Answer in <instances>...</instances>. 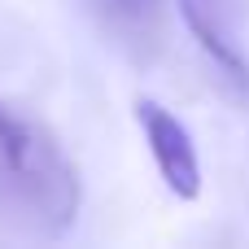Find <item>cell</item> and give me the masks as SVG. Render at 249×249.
Listing matches in <instances>:
<instances>
[{
    "mask_svg": "<svg viewBox=\"0 0 249 249\" xmlns=\"http://www.w3.org/2000/svg\"><path fill=\"white\" fill-rule=\"evenodd\" d=\"M136 123L149 140V153L166 179V188L184 201H197L201 197V162H197V149H193V136L184 131V123L162 109L158 101H136Z\"/></svg>",
    "mask_w": 249,
    "mask_h": 249,
    "instance_id": "cell-2",
    "label": "cell"
},
{
    "mask_svg": "<svg viewBox=\"0 0 249 249\" xmlns=\"http://www.w3.org/2000/svg\"><path fill=\"white\" fill-rule=\"evenodd\" d=\"M79 166L61 149V140L0 101V223L57 236L79 214Z\"/></svg>",
    "mask_w": 249,
    "mask_h": 249,
    "instance_id": "cell-1",
    "label": "cell"
},
{
    "mask_svg": "<svg viewBox=\"0 0 249 249\" xmlns=\"http://www.w3.org/2000/svg\"><path fill=\"white\" fill-rule=\"evenodd\" d=\"M179 4V18L184 26L193 31V39L201 44V53L214 61V70L223 74V83L249 101V61L241 53V44L232 39V26H228V9L223 0H175Z\"/></svg>",
    "mask_w": 249,
    "mask_h": 249,
    "instance_id": "cell-3",
    "label": "cell"
},
{
    "mask_svg": "<svg viewBox=\"0 0 249 249\" xmlns=\"http://www.w3.org/2000/svg\"><path fill=\"white\" fill-rule=\"evenodd\" d=\"M96 4L114 18L118 31H144V26L158 18V4H162V0H96Z\"/></svg>",
    "mask_w": 249,
    "mask_h": 249,
    "instance_id": "cell-4",
    "label": "cell"
}]
</instances>
